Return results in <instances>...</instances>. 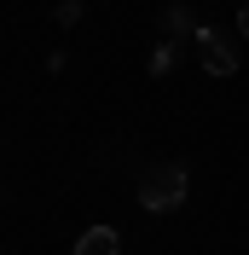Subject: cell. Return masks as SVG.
<instances>
[{
    "label": "cell",
    "mask_w": 249,
    "mask_h": 255,
    "mask_svg": "<svg viewBox=\"0 0 249 255\" xmlns=\"http://www.w3.org/2000/svg\"><path fill=\"white\" fill-rule=\"evenodd\" d=\"M186 186H191L186 162H151L139 174V203L151 209V215H174V209L186 203Z\"/></svg>",
    "instance_id": "obj_1"
},
{
    "label": "cell",
    "mask_w": 249,
    "mask_h": 255,
    "mask_svg": "<svg viewBox=\"0 0 249 255\" xmlns=\"http://www.w3.org/2000/svg\"><path fill=\"white\" fill-rule=\"evenodd\" d=\"M197 52H203V70H209V76H232V70H238L232 41H226L220 29H209V23L197 29Z\"/></svg>",
    "instance_id": "obj_2"
},
{
    "label": "cell",
    "mask_w": 249,
    "mask_h": 255,
    "mask_svg": "<svg viewBox=\"0 0 249 255\" xmlns=\"http://www.w3.org/2000/svg\"><path fill=\"white\" fill-rule=\"evenodd\" d=\"M156 29H162V41H174V47H180V41H197V29H203V23H191V12H186V6H162Z\"/></svg>",
    "instance_id": "obj_3"
},
{
    "label": "cell",
    "mask_w": 249,
    "mask_h": 255,
    "mask_svg": "<svg viewBox=\"0 0 249 255\" xmlns=\"http://www.w3.org/2000/svg\"><path fill=\"white\" fill-rule=\"evenodd\" d=\"M76 255H122V238H116L110 226H87L76 238Z\"/></svg>",
    "instance_id": "obj_4"
},
{
    "label": "cell",
    "mask_w": 249,
    "mask_h": 255,
    "mask_svg": "<svg viewBox=\"0 0 249 255\" xmlns=\"http://www.w3.org/2000/svg\"><path fill=\"white\" fill-rule=\"evenodd\" d=\"M174 64H180V47H174V41H162V47L151 52V64H145V70H151V76H168Z\"/></svg>",
    "instance_id": "obj_5"
},
{
    "label": "cell",
    "mask_w": 249,
    "mask_h": 255,
    "mask_svg": "<svg viewBox=\"0 0 249 255\" xmlns=\"http://www.w3.org/2000/svg\"><path fill=\"white\" fill-rule=\"evenodd\" d=\"M81 12H87L81 0H64V6H58L52 17H58V29H76V23H81Z\"/></svg>",
    "instance_id": "obj_6"
},
{
    "label": "cell",
    "mask_w": 249,
    "mask_h": 255,
    "mask_svg": "<svg viewBox=\"0 0 249 255\" xmlns=\"http://www.w3.org/2000/svg\"><path fill=\"white\" fill-rule=\"evenodd\" d=\"M238 35L249 41V6H238Z\"/></svg>",
    "instance_id": "obj_7"
}]
</instances>
